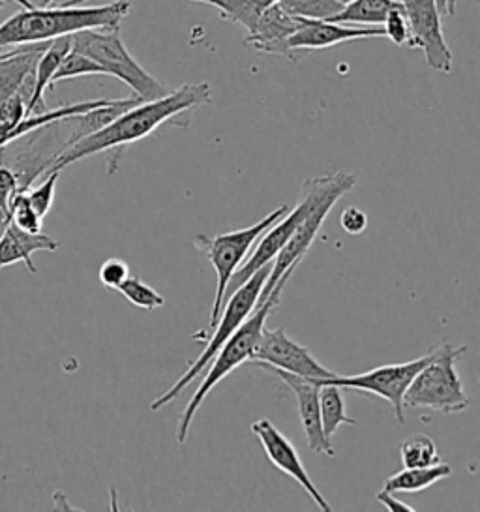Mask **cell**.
<instances>
[{
  "label": "cell",
  "mask_w": 480,
  "mask_h": 512,
  "mask_svg": "<svg viewBox=\"0 0 480 512\" xmlns=\"http://www.w3.org/2000/svg\"><path fill=\"white\" fill-rule=\"evenodd\" d=\"M59 246V242L44 233H25L19 227L10 224L0 239V269L15 263H25L30 274H36L38 271L32 261V254L57 252Z\"/></svg>",
  "instance_id": "cell-17"
},
{
  "label": "cell",
  "mask_w": 480,
  "mask_h": 512,
  "mask_svg": "<svg viewBox=\"0 0 480 512\" xmlns=\"http://www.w3.org/2000/svg\"><path fill=\"white\" fill-rule=\"evenodd\" d=\"M319 413L323 436L329 441L340 426H357V421L347 415L344 394L336 385H319Z\"/></svg>",
  "instance_id": "cell-21"
},
{
  "label": "cell",
  "mask_w": 480,
  "mask_h": 512,
  "mask_svg": "<svg viewBox=\"0 0 480 512\" xmlns=\"http://www.w3.org/2000/svg\"><path fill=\"white\" fill-rule=\"evenodd\" d=\"M282 297L280 289H272L269 297L259 304H255L252 314L246 317V321L240 325L237 331L233 332V336L225 342L224 346L218 349V353L214 355L212 364H209V372L203 377L199 389L195 391L192 400L188 402V406L184 407L182 415H180L179 426H177V441L180 445L188 441V434L192 428V422L195 419L197 409L205 402V398L209 396V392L229 376L233 370H237L244 362H250L254 355L257 342L261 338V332L265 329L267 317L270 312L278 306Z\"/></svg>",
  "instance_id": "cell-3"
},
{
  "label": "cell",
  "mask_w": 480,
  "mask_h": 512,
  "mask_svg": "<svg viewBox=\"0 0 480 512\" xmlns=\"http://www.w3.org/2000/svg\"><path fill=\"white\" fill-rule=\"evenodd\" d=\"M411 29V49H422L426 64L441 74L452 70V51L443 34L435 0H400Z\"/></svg>",
  "instance_id": "cell-11"
},
{
  "label": "cell",
  "mask_w": 480,
  "mask_h": 512,
  "mask_svg": "<svg viewBox=\"0 0 480 512\" xmlns=\"http://www.w3.org/2000/svg\"><path fill=\"white\" fill-rule=\"evenodd\" d=\"M450 473H452L450 466L441 462H437L434 466L404 467L402 471H398L396 475H392L385 481L383 490L392 494H402V492L415 494L434 486L435 482L447 479Z\"/></svg>",
  "instance_id": "cell-19"
},
{
  "label": "cell",
  "mask_w": 480,
  "mask_h": 512,
  "mask_svg": "<svg viewBox=\"0 0 480 512\" xmlns=\"http://www.w3.org/2000/svg\"><path fill=\"white\" fill-rule=\"evenodd\" d=\"M29 2H32V4L38 6V8H44V6H49L53 0H29Z\"/></svg>",
  "instance_id": "cell-38"
},
{
  "label": "cell",
  "mask_w": 480,
  "mask_h": 512,
  "mask_svg": "<svg viewBox=\"0 0 480 512\" xmlns=\"http://www.w3.org/2000/svg\"><path fill=\"white\" fill-rule=\"evenodd\" d=\"M250 362L272 366L295 376L310 377L315 381L336 376V372H330L329 368L315 359L310 349L291 340L282 327L274 331L263 329Z\"/></svg>",
  "instance_id": "cell-12"
},
{
  "label": "cell",
  "mask_w": 480,
  "mask_h": 512,
  "mask_svg": "<svg viewBox=\"0 0 480 512\" xmlns=\"http://www.w3.org/2000/svg\"><path fill=\"white\" fill-rule=\"evenodd\" d=\"M400 456L404 467L434 466L441 462L434 441L428 436L415 434L400 445Z\"/></svg>",
  "instance_id": "cell-25"
},
{
  "label": "cell",
  "mask_w": 480,
  "mask_h": 512,
  "mask_svg": "<svg viewBox=\"0 0 480 512\" xmlns=\"http://www.w3.org/2000/svg\"><path fill=\"white\" fill-rule=\"evenodd\" d=\"M270 269L272 265H265L263 269L255 272L254 276L242 284V286L225 301L224 308L220 312V317L216 321V325L212 327L214 334L209 340V344L203 349V353L195 359L190 368L177 379V383L167 389L164 394H160L152 404H150V411L156 413L162 407L169 406L173 400H177L180 392L184 391L195 377L199 376L201 372H205L209 368L210 361L214 359V355L218 353V349L224 346L225 342L233 336V332L239 329L240 325L246 321V317L252 314L255 308V302L261 295V289L265 286L267 278H269Z\"/></svg>",
  "instance_id": "cell-7"
},
{
  "label": "cell",
  "mask_w": 480,
  "mask_h": 512,
  "mask_svg": "<svg viewBox=\"0 0 480 512\" xmlns=\"http://www.w3.org/2000/svg\"><path fill=\"white\" fill-rule=\"evenodd\" d=\"M10 218L15 227H19L25 233H42V220L34 207L30 205L27 190H17L15 196L10 199Z\"/></svg>",
  "instance_id": "cell-28"
},
{
  "label": "cell",
  "mask_w": 480,
  "mask_h": 512,
  "mask_svg": "<svg viewBox=\"0 0 480 512\" xmlns=\"http://www.w3.org/2000/svg\"><path fill=\"white\" fill-rule=\"evenodd\" d=\"M340 226L344 227L345 233L349 235H360L368 227V216L366 212L360 211L359 207H347L340 216Z\"/></svg>",
  "instance_id": "cell-33"
},
{
  "label": "cell",
  "mask_w": 480,
  "mask_h": 512,
  "mask_svg": "<svg viewBox=\"0 0 480 512\" xmlns=\"http://www.w3.org/2000/svg\"><path fill=\"white\" fill-rule=\"evenodd\" d=\"M201 4H210L220 10V14L227 21L237 23L250 32L254 29L259 16L278 0H194Z\"/></svg>",
  "instance_id": "cell-22"
},
{
  "label": "cell",
  "mask_w": 480,
  "mask_h": 512,
  "mask_svg": "<svg viewBox=\"0 0 480 512\" xmlns=\"http://www.w3.org/2000/svg\"><path fill=\"white\" fill-rule=\"evenodd\" d=\"M210 96L209 83H194V85H182L180 89L167 92L162 98L139 102L137 106L126 109L120 113L115 121L109 122L102 130L85 136L68 149L60 152L57 160L45 171H62L66 166H72L79 160H85L100 152L115 151V156L109 160L111 169L109 173H115L119 166L120 152L135 141H141L143 137L156 132L165 122L175 121L182 115H190L195 109L207 106Z\"/></svg>",
  "instance_id": "cell-1"
},
{
  "label": "cell",
  "mask_w": 480,
  "mask_h": 512,
  "mask_svg": "<svg viewBox=\"0 0 480 512\" xmlns=\"http://www.w3.org/2000/svg\"><path fill=\"white\" fill-rule=\"evenodd\" d=\"M130 276V267L119 259V257H111L102 263L100 271H98V278L102 282V286L107 289H117V287Z\"/></svg>",
  "instance_id": "cell-31"
},
{
  "label": "cell",
  "mask_w": 480,
  "mask_h": 512,
  "mask_svg": "<svg viewBox=\"0 0 480 512\" xmlns=\"http://www.w3.org/2000/svg\"><path fill=\"white\" fill-rule=\"evenodd\" d=\"M377 501L379 503H383L390 512H413L415 509L411 507V505H407L405 501H400L398 497L394 496L392 492H385V490H381L379 494H377Z\"/></svg>",
  "instance_id": "cell-35"
},
{
  "label": "cell",
  "mask_w": 480,
  "mask_h": 512,
  "mask_svg": "<svg viewBox=\"0 0 480 512\" xmlns=\"http://www.w3.org/2000/svg\"><path fill=\"white\" fill-rule=\"evenodd\" d=\"M278 4L291 16L319 21H330L345 6L340 0H278Z\"/></svg>",
  "instance_id": "cell-24"
},
{
  "label": "cell",
  "mask_w": 480,
  "mask_h": 512,
  "mask_svg": "<svg viewBox=\"0 0 480 512\" xmlns=\"http://www.w3.org/2000/svg\"><path fill=\"white\" fill-rule=\"evenodd\" d=\"M263 370H267L270 374L280 377L285 385L291 389L297 398L299 404L300 422L306 434V441L310 451L317 454H327L330 458L336 456L334 447L327 437L323 436V428H321V413H319V383L310 377L295 376L284 370L265 366V364H255Z\"/></svg>",
  "instance_id": "cell-14"
},
{
  "label": "cell",
  "mask_w": 480,
  "mask_h": 512,
  "mask_svg": "<svg viewBox=\"0 0 480 512\" xmlns=\"http://www.w3.org/2000/svg\"><path fill=\"white\" fill-rule=\"evenodd\" d=\"M59 177L60 171H49V173H45L42 184H38L32 190L30 188L27 190L30 205L34 207V211L38 212L40 218H45L55 203V188H57Z\"/></svg>",
  "instance_id": "cell-29"
},
{
  "label": "cell",
  "mask_w": 480,
  "mask_h": 512,
  "mask_svg": "<svg viewBox=\"0 0 480 512\" xmlns=\"http://www.w3.org/2000/svg\"><path fill=\"white\" fill-rule=\"evenodd\" d=\"M17 190H19V179L14 169L0 162V201L10 205V199L15 196Z\"/></svg>",
  "instance_id": "cell-34"
},
{
  "label": "cell",
  "mask_w": 480,
  "mask_h": 512,
  "mask_svg": "<svg viewBox=\"0 0 480 512\" xmlns=\"http://www.w3.org/2000/svg\"><path fill=\"white\" fill-rule=\"evenodd\" d=\"M400 0H351L347 2L342 12L332 17L330 21L342 25H372L381 27L390 10L396 8Z\"/></svg>",
  "instance_id": "cell-20"
},
{
  "label": "cell",
  "mask_w": 480,
  "mask_h": 512,
  "mask_svg": "<svg viewBox=\"0 0 480 512\" xmlns=\"http://www.w3.org/2000/svg\"><path fill=\"white\" fill-rule=\"evenodd\" d=\"M340 2H342V4H347V2H351V0H340Z\"/></svg>",
  "instance_id": "cell-41"
},
{
  "label": "cell",
  "mask_w": 480,
  "mask_h": 512,
  "mask_svg": "<svg viewBox=\"0 0 480 512\" xmlns=\"http://www.w3.org/2000/svg\"><path fill=\"white\" fill-rule=\"evenodd\" d=\"M355 182H357V177L351 173H345V171H336V173L319 177V192H317V199H315L312 209L300 220L299 226L295 227V231L291 233L289 241L285 242L282 252L274 259L269 278L261 289V295L255 304L265 301L269 297L272 287L276 286L285 274L293 276L297 265L312 248L315 237L323 226L325 218L332 211V207L338 203V199L344 196L345 192H349L355 186Z\"/></svg>",
  "instance_id": "cell-5"
},
{
  "label": "cell",
  "mask_w": 480,
  "mask_h": 512,
  "mask_svg": "<svg viewBox=\"0 0 480 512\" xmlns=\"http://www.w3.org/2000/svg\"><path fill=\"white\" fill-rule=\"evenodd\" d=\"M8 49H10V47H8ZM8 49H0V57H2V55H4Z\"/></svg>",
  "instance_id": "cell-40"
},
{
  "label": "cell",
  "mask_w": 480,
  "mask_h": 512,
  "mask_svg": "<svg viewBox=\"0 0 480 512\" xmlns=\"http://www.w3.org/2000/svg\"><path fill=\"white\" fill-rule=\"evenodd\" d=\"M27 117V98L23 92H17L14 96L0 102V122L17 126L19 122Z\"/></svg>",
  "instance_id": "cell-32"
},
{
  "label": "cell",
  "mask_w": 480,
  "mask_h": 512,
  "mask_svg": "<svg viewBox=\"0 0 480 512\" xmlns=\"http://www.w3.org/2000/svg\"><path fill=\"white\" fill-rule=\"evenodd\" d=\"M252 432L255 437L261 441L263 451L267 454L270 464L280 469L287 477H291L293 481L299 482L300 486L308 492V496L312 497L315 505L321 511H332V505L325 499V496L319 492V488L315 486L312 477L308 475L306 467L300 460L299 452L295 449V445L287 439V437L269 421V419H259L252 424Z\"/></svg>",
  "instance_id": "cell-13"
},
{
  "label": "cell",
  "mask_w": 480,
  "mask_h": 512,
  "mask_svg": "<svg viewBox=\"0 0 480 512\" xmlns=\"http://www.w3.org/2000/svg\"><path fill=\"white\" fill-rule=\"evenodd\" d=\"M317 192H319V177L304 181L302 197H300L299 203L295 205V209H289L285 216H282L276 224H272L259 237V241L255 242L257 246H255L254 252L250 254L248 259H244V263L240 265L237 271L233 272V276L227 284V289H225L224 304L242 284H246L254 276L255 272L263 269L265 265H270L276 259V256L282 252L285 242L289 241L295 227L299 226L300 220L312 209V205L317 199Z\"/></svg>",
  "instance_id": "cell-10"
},
{
  "label": "cell",
  "mask_w": 480,
  "mask_h": 512,
  "mask_svg": "<svg viewBox=\"0 0 480 512\" xmlns=\"http://www.w3.org/2000/svg\"><path fill=\"white\" fill-rule=\"evenodd\" d=\"M304 17H295L287 14L280 8L278 2L269 6L254 25V29L248 32L246 44L254 47L259 53L267 55H278L285 57L291 62H299L300 57L297 51L289 46V38L299 31Z\"/></svg>",
  "instance_id": "cell-15"
},
{
  "label": "cell",
  "mask_w": 480,
  "mask_h": 512,
  "mask_svg": "<svg viewBox=\"0 0 480 512\" xmlns=\"http://www.w3.org/2000/svg\"><path fill=\"white\" fill-rule=\"evenodd\" d=\"M434 355V349H430L426 355L415 361L402 362V364H385L377 366L370 372L357 374V376H336L329 379H319V385H336L342 391H359L375 394L383 400H387L392 411L396 415V421L405 424L404 394L413 381V377L430 362Z\"/></svg>",
  "instance_id": "cell-9"
},
{
  "label": "cell",
  "mask_w": 480,
  "mask_h": 512,
  "mask_svg": "<svg viewBox=\"0 0 480 512\" xmlns=\"http://www.w3.org/2000/svg\"><path fill=\"white\" fill-rule=\"evenodd\" d=\"M83 76H105L104 68L98 62L92 61L89 57L77 53V51H70L62 62H60L55 76L51 79V89L66 79H74V77Z\"/></svg>",
  "instance_id": "cell-27"
},
{
  "label": "cell",
  "mask_w": 480,
  "mask_h": 512,
  "mask_svg": "<svg viewBox=\"0 0 480 512\" xmlns=\"http://www.w3.org/2000/svg\"><path fill=\"white\" fill-rule=\"evenodd\" d=\"M10 224H12L10 209H8V205H6V203H2V201H0V239H2V235L6 233V229L10 227Z\"/></svg>",
  "instance_id": "cell-36"
},
{
  "label": "cell",
  "mask_w": 480,
  "mask_h": 512,
  "mask_svg": "<svg viewBox=\"0 0 480 512\" xmlns=\"http://www.w3.org/2000/svg\"><path fill=\"white\" fill-rule=\"evenodd\" d=\"M435 6L439 10V14H445V16L456 14V0H435Z\"/></svg>",
  "instance_id": "cell-37"
},
{
  "label": "cell",
  "mask_w": 480,
  "mask_h": 512,
  "mask_svg": "<svg viewBox=\"0 0 480 512\" xmlns=\"http://www.w3.org/2000/svg\"><path fill=\"white\" fill-rule=\"evenodd\" d=\"M70 113H72L70 107L60 106L57 107V109H51V111H44V113H38V115L25 117L17 126H10V124H2V122H0V149L12 145L15 139L27 136L30 132L42 128V126L49 124V122L66 119Z\"/></svg>",
  "instance_id": "cell-23"
},
{
  "label": "cell",
  "mask_w": 480,
  "mask_h": 512,
  "mask_svg": "<svg viewBox=\"0 0 480 512\" xmlns=\"http://www.w3.org/2000/svg\"><path fill=\"white\" fill-rule=\"evenodd\" d=\"M287 211H289L287 205H280L278 209H274L270 214H267L255 226L229 231V233H220L216 237L199 235L195 239V248L207 256V259L212 263V267H214V271H216V276H218L216 297H214L212 312H210V329L216 325L220 312L224 308L225 289H227V284H229L233 272L237 271L240 265L244 263V259L254 248L255 242L259 241V237L272 224H276L282 216H285Z\"/></svg>",
  "instance_id": "cell-8"
},
{
  "label": "cell",
  "mask_w": 480,
  "mask_h": 512,
  "mask_svg": "<svg viewBox=\"0 0 480 512\" xmlns=\"http://www.w3.org/2000/svg\"><path fill=\"white\" fill-rule=\"evenodd\" d=\"M72 49L98 62L104 68L105 76L117 77L126 83L134 91V96L143 102L162 98L169 92L130 55L122 42L120 27L74 32Z\"/></svg>",
  "instance_id": "cell-6"
},
{
  "label": "cell",
  "mask_w": 480,
  "mask_h": 512,
  "mask_svg": "<svg viewBox=\"0 0 480 512\" xmlns=\"http://www.w3.org/2000/svg\"><path fill=\"white\" fill-rule=\"evenodd\" d=\"M467 353V347H454L443 342L434 347L430 362L409 383L404 394V407L432 409L443 415H458L471 406L462 379L456 372V361Z\"/></svg>",
  "instance_id": "cell-4"
},
{
  "label": "cell",
  "mask_w": 480,
  "mask_h": 512,
  "mask_svg": "<svg viewBox=\"0 0 480 512\" xmlns=\"http://www.w3.org/2000/svg\"><path fill=\"white\" fill-rule=\"evenodd\" d=\"M115 291L130 302L135 308L141 310H158L165 304V299L152 287L147 286L139 276H128Z\"/></svg>",
  "instance_id": "cell-26"
},
{
  "label": "cell",
  "mask_w": 480,
  "mask_h": 512,
  "mask_svg": "<svg viewBox=\"0 0 480 512\" xmlns=\"http://www.w3.org/2000/svg\"><path fill=\"white\" fill-rule=\"evenodd\" d=\"M70 51H72V34L51 40L49 46L42 51L40 59L36 62V70H34V89H32V96H30L29 104H27V117L47 111L45 109L44 92L51 89V79L55 76L62 59Z\"/></svg>",
  "instance_id": "cell-18"
},
{
  "label": "cell",
  "mask_w": 480,
  "mask_h": 512,
  "mask_svg": "<svg viewBox=\"0 0 480 512\" xmlns=\"http://www.w3.org/2000/svg\"><path fill=\"white\" fill-rule=\"evenodd\" d=\"M366 38H385L383 27H351L334 21L304 19L299 31L289 38V46L304 59V55L314 49L336 47L345 42Z\"/></svg>",
  "instance_id": "cell-16"
},
{
  "label": "cell",
  "mask_w": 480,
  "mask_h": 512,
  "mask_svg": "<svg viewBox=\"0 0 480 512\" xmlns=\"http://www.w3.org/2000/svg\"><path fill=\"white\" fill-rule=\"evenodd\" d=\"M89 0H66L62 6H79V4H85Z\"/></svg>",
  "instance_id": "cell-39"
},
{
  "label": "cell",
  "mask_w": 480,
  "mask_h": 512,
  "mask_svg": "<svg viewBox=\"0 0 480 512\" xmlns=\"http://www.w3.org/2000/svg\"><path fill=\"white\" fill-rule=\"evenodd\" d=\"M130 2L119 0L105 6H44L25 8L0 23V49L49 42L87 29H113L128 16Z\"/></svg>",
  "instance_id": "cell-2"
},
{
  "label": "cell",
  "mask_w": 480,
  "mask_h": 512,
  "mask_svg": "<svg viewBox=\"0 0 480 512\" xmlns=\"http://www.w3.org/2000/svg\"><path fill=\"white\" fill-rule=\"evenodd\" d=\"M381 27L385 32V38H389L394 46H411V29L402 2L390 10Z\"/></svg>",
  "instance_id": "cell-30"
},
{
  "label": "cell",
  "mask_w": 480,
  "mask_h": 512,
  "mask_svg": "<svg viewBox=\"0 0 480 512\" xmlns=\"http://www.w3.org/2000/svg\"><path fill=\"white\" fill-rule=\"evenodd\" d=\"M2 2H4V0H0V6H2Z\"/></svg>",
  "instance_id": "cell-42"
}]
</instances>
